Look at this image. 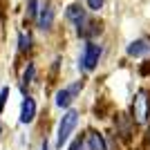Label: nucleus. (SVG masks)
Masks as SVG:
<instances>
[{
    "label": "nucleus",
    "mask_w": 150,
    "mask_h": 150,
    "mask_svg": "<svg viewBox=\"0 0 150 150\" xmlns=\"http://www.w3.org/2000/svg\"><path fill=\"white\" fill-rule=\"evenodd\" d=\"M96 34H101V27H99V23H92V20H88L79 29V36H83V38H94Z\"/></svg>",
    "instance_id": "9d476101"
},
{
    "label": "nucleus",
    "mask_w": 150,
    "mask_h": 150,
    "mask_svg": "<svg viewBox=\"0 0 150 150\" xmlns=\"http://www.w3.org/2000/svg\"><path fill=\"white\" fill-rule=\"evenodd\" d=\"M7 96H9V88H2V90H0V112H2V110H5Z\"/></svg>",
    "instance_id": "4468645a"
},
{
    "label": "nucleus",
    "mask_w": 150,
    "mask_h": 150,
    "mask_svg": "<svg viewBox=\"0 0 150 150\" xmlns=\"http://www.w3.org/2000/svg\"><path fill=\"white\" fill-rule=\"evenodd\" d=\"M0 134H2V123H0Z\"/></svg>",
    "instance_id": "a211bd4d"
},
{
    "label": "nucleus",
    "mask_w": 150,
    "mask_h": 150,
    "mask_svg": "<svg viewBox=\"0 0 150 150\" xmlns=\"http://www.w3.org/2000/svg\"><path fill=\"white\" fill-rule=\"evenodd\" d=\"M125 52H128V56H132V58L150 54V38H137V40H132Z\"/></svg>",
    "instance_id": "0eeeda50"
},
{
    "label": "nucleus",
    "mask_w": 150,
    "mask_h": 150,
    "mask_svg": "<svg viewBox=\"0 0 150 150\" xmlns=\"http://www.w3.org/2000/svg\"><path fill=\"white\" fill-rule=\"evenodd\" d=\"M150 94L148 90H139L132 99V121L137 125H146L148 123V112H150Z\"/></svg>",
    "instance_id": "f257e3e1"
},
{
    "label": "nucleus",
    "mask_w": 150,
    "mask_h": 150,
    "mask_svg": "<svg viewBox=\"0 0 150 150\" xmlns=\"http://www.w3.org/2000/svg\"><path fill=\"white\" fill-rule=\"evenodd\" d=\"M34 76H36V67L29 63L27 69H25V74H23V85H25V83H31V81H34Z\"/></svg>",
    "instance_id": "ddd939ff"
},
{
    "label": "nucleus",
    "mask_w": 150,
    "mask_h": 150,
    "mask_svg": "<svg viewBox=\"0 0 150 150\" xmlns=\"http://www.w3.org/2000/svg\"><path fill=\"white\" fill-rule=\"evenodd\" d=\"M85 150H108L103 134H99V132H94V130H90L88 134H85Z\"/></svg>",
    "instance_id": "1a4fd4ad"
},
{
    "label": "nucleus",
    "mask_w": 150,
    "mask_h": 150,
    "mask_svg": "<svg viewBox=\"0 0 150 150\" xmlns=\"http://www.w3.org/2000/svg\"><path fill=\"white\" fill-rule=\"evenodd\" d=\"M31 50V36L27 31H18V52H29Z\"/></svg>",
    "instance_id": "9b49d317"
},
{
    "label": "nucleus",
    "mask_w": 150,
    "mask_h": 150,
    "mask_svg": "<svg viewBox=\"0 0 150 150\" xmlns=\"http://www.w3.org/2000/svg\"><path fill=\"white\" fill-rule=\"evenodd\" d=\"M88 5H90L92 11H99L101 7H103V0H88Z\"/></svg>",
    "instance_id": "dca6fc26"
},
{
    "label": "nucleus",
    "mask_w": 150,
    "mask_h": 150,
    "mask_svg": "<svg viewBox=\"0 0 150 150\" xmlns=\"http://www.w3.org/2000/svg\"><path fill=\"white\" fill-rule=\"evenodd\" d=\"M43 150H47V141H45V144H43Z\"/></svg>",
    "instance_id": "f3484780"
},
{
    "label": "nucleus",
    "mask_w": 150,
    "mask_h": 150,
    "mask_svg": "<svg viewBox=\"0 0 150 150\" xmlns=\"http://www.w3.org/2000/svg\"><path fill=\"white\" fill-rule=\"evenodd\" d=\"M81 90H83V81H76V83H72V85H67V88L58 90V92H56V105H58V108L72 105V101L79 96V92H81Z\"/></svg>",
    "instance_id": "20e7f679"
},
{
    "label": "nucleus",
    "mask_w": 150,
    "mask_h": 150,
    "mask_svg": "<svg viewBox=\"0 0 150 150\" xmlns=\"http://www.w3.org/2000/svg\"><path fill=\"white\" fill-rule=\"evenodd\" d=\"M27 18H36L38 16V7H40V0H27Z\"/></svg>",
    "instance_id": "f8f14e48"
},
{
    "label": "nucleus",
    "mask_w": 150,
    "mask_h": 150,
    "mask_svg": "<svg viewBox=\"0 0 150 150\" xmlns=\"http://www.w3.org/2000/svg\"><path fill=\"white\" fill-rule=\"evenodd\" d=\"M34 119H36V101L31 96H25L20 105V123H31Z\"/></svg>",
    "instance_id": "6e6552de"
},
{
    "label": "nucleus",
    "mask_w": 150,
    "mask_h": 150,
    "mask_svg": "<svg viewBox=\"0 0 150 150\" xmlns=\"http://www.w3.org/2000/svg\"><path fill=\"white\" fill-rule=\"evenodd\" d=\"M69 150H85V139H74V144L69 146Z\"/></svg>",
    "instance_id": "2eb2a0df"
},
{
    "label": "nucleus",
    "mask_w": 150,
    "mask_h": 150,
    "mask_svg": "<svg viewBox=\"0 0 150 150\" xmlns=\"http://www.w3.org/2000/svg\"><path fill=\"white\" fill-rule=\"evenodd\" d=\"M99 58H101V45H96V43H92V40H90V43L83 47V52H81L79 67H81L83 72H92V69L96 67Z\"/></svg>",
    "instance_id": "7ed1b4c3"
},
{
    "label": "nucleus",
    "mask_w": 150,
    "mask_h": 150,
    "mask_svg": "<svg viewBox=\"0 0 150 150\" xmlns=\"http://www.w3.org/2000/svg\"><path fill=\"white\" fill-rule=\"evenodd\" d=\"M36 23H38V27H40L43 31L52 29V25H54V9H52V5H50V2H45V5H40V7H38Z\"/></svg>",
    "instance_id": "39448f33"
},
{
    "label": "nucleus",
    "mask_w": 150,
    "mask_h": 150,
    "mask_svg": "<svg viewBox=\"0 0 150 150\" xmlns=\"http://www.w3.org/2000/svg\"><path fill=\"white\" fill-rule=\"evenodd\" d=\"M67 20L72 25H76V29H81V27L88 23V13H85V9L81 7V2H74V5L67 7Z\"/></svg>",
    "instance_id": "423d86ee"
},
{
    "label": "nucleus",
    "mask_w": 150,
    "mask_h": 150,
    "mask_svg": "<svg viewBox=\"0 0 150 150\" xmlns=\"http://www.w3.org/2000/svg\"><path fill=\"white\" fill-rule=\"evenodd\" d=\"M76 123H79V112L76 110H69V112L63 114L61 123H58V132H56V146L58 148H63V144L69 139V134L74 132Z\"/></svg>",
    "instance_id": "f03ea898"
}]
</instances>
